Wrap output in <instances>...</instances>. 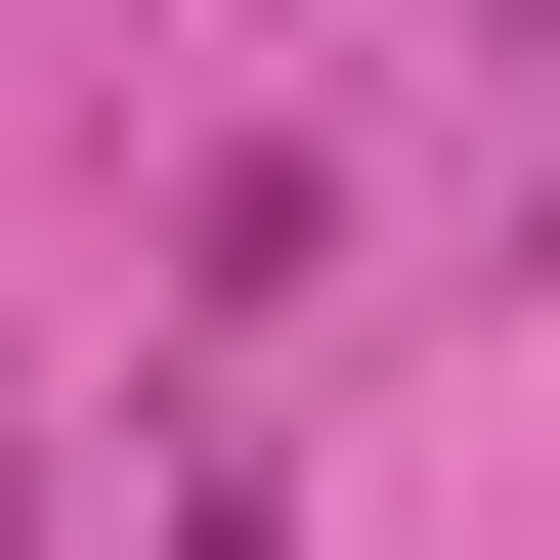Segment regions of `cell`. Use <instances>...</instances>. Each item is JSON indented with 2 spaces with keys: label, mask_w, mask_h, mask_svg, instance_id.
<instances>
[{
  "label": "cell",
  "mask_w": 560,
  "mask_h": 560,
  "mask_svg": "<svg viewBox=\"0 0 560 560\" xmlns=\"http://www.w3.org/2000/svg\"><path fill=\"white\" fill-rule=\"evenodd\" d=\"M130 560H259V475H173V517H130Z\"/></svg>",
  "instance_id": "cell-1"
},
{
  "label": "cell",
  "mask_w": 560,
  "mask_h": 560,
  "mask_svg": "<svg viewBox=\"0 0 560 560\" xmlns=\"http://www.w3.org/2000/svg\"><path fill=\"white\" fill-rule=\"evenodd\" d=\"M0 560H44V388H0Z\"/></svg>",
  "instance_id": "cell-2"
},
{
  "label": "cell",
  "mask_w": 560,
  "mask_h": 560,
  "mask_svg": "<svg viewBox=\"0 0 560 560\" xmlns=\"http://www.w3.org/2000/svg\"><path fill=\"white\" fill-rule=\"evenodd\" d=\"M517 215H560V173H517Z\"/></svg>",
  "instance_id": "cell-3"
}]
</instances>
